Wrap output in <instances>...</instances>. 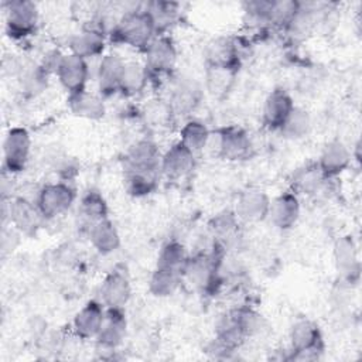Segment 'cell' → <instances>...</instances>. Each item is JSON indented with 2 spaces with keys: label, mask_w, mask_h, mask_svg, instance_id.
I'll return each mask as SVG.
<instances>
[{
  "label": "cell",
  "mask_w": 362,
  "mask_h": 362,
  "mask_svg": "<svg viewBox=\"0 0 362 362\" xmlns=\"http://www.w3.org/2000/svg\"><path fill=\"white\" fill-rule=\"evenodd\" d=\"M300 4L296 0H279V1H272L270 10H269V17L267 23L273 24L276 27L287 28L296 14L300 10Z\"/></svg>",
  "instance_id": "e575fe53"
},
{
  "label": "cell",
  "mask_w": 362,
  "mask_h": 362,
  "mask_svg": "<svg viewBox=\"0 0 362 362\" xmlns=\"http://www.w3.org/2000/svg\"><path fill=\"white\" fill-rule=\"evenodd\" d=\"M334 257L337 270L348 280H352L354 276L359 273V263L356 256V249L351 238H339L334 247Z\"/></svg>",
  "instance_id": "4316f807"
},
{
  "label": "cell",
  "mask_w": 362,
  "mask_h": 362,
  "mask_svg": "<svg viewBox=\"0 0 362 362\" xmlns=\"http://www.w3.org/2000/svg\"><path fill=\"white\" fill-rule=\"evenodd\" d=\"M144 66L150 75H163L170 72L177 62V49L173 40L164 34L156 35L143 51Z\"/></svg>",
  "instance_id": "ba28073f"
},
{
  "label": "cell",
  "mask_w": 362,
  "mask_h": 362,
  "mask_svg": "<svg viewBox=\"0 0 362 362\" xmlns=\"http://www.w3.org/2000/svg\"><path fill=\"white\" fill-rule=\"evenodd\" d=\"M71 52L85 59L98 57L105 48L103 30L95 25L85 27L69 40Z\"/></svg>",
  "instance_id": "44dd1931"
},
{
  "label": "cell",
  "mask_w": 362,
  "mask_h": 362,
  "mask_svg": "<svg viewBox=\"0 0 362 362\" xmlns=\"http://www.w3.org/2000/svg\"><path fill=\"white\" fill-rule=\"evenodd\" d=\"M89 238L92 246L102 255L113 253L120 246V235L109 218L92 225Z\"/></svg>",
  "instance_id": "d4e9b609"
},
{
  "label": "cell",
  "mask_w": 362,
  "mask_h": 362,
  "mask_svg": "<svg viewBox=\"0 0 362 362\" xmlns=\"http://www.w3.org/2000/svg\"><path fill=\"white\" fill-rule=\"evenodd\" d=\"M219 263L212 255L199 253L188 256L182 270V279H187L195 288L211 291L219 281Z\"/></svg>",
  "instance_id": "8992f818"
},
{
  "label": "cell",
  "mask_w": 362,
  "mask_h": 362,
  "mask_svg": "<svg viewBox=\"0 0 362 362\" xmlns=\"http://www.w3.org/2000/svg\"><path fill=\"white\" fill-rule=\"evenodd\" d=\"M76 198L75 189L66 182L45 184L37 195V205L44 219H54L65 214Z\"/></svg>",
  "instance_id": "277c9868"
},
{
  "label": "cell",
  "mask_w": 362,
  "mask_h": 362,
  "mask_svg": "<svg viewBox=\"0 0 362 362\" xmlns=\"http://www.w3.org/2000/svg\"><path fill=\"white\" fill-rule=\"evenodd\" d=\"M239 226V219L236 218L235 212H223L218 214L211 223V229L214 235L221 239H230Z\"/></svg>",
  "instance_id": "d590c367"
},
{
  "label": "cell",
  "mask_w": 362,
  "mask_h": 362,
  "mask_svg": "<svg viewBox=\"0 0 362 362\" xmlns=\"http://www.w3.org/2000/svg\"><path fill=\"white\" fill-rule=\"evenodd\" d=\"M105 310L106 308H103L102 303L96 300L88 301L74 317V332L82 339L96 338L103 321Z\"/></svg>",
  "instance_id": "d6986e66"
},
{
  "label": "cell",
  "mask_w": 362,
  "mask_h": 362,
  "mask_svg": "<svg viewBox=\"0 0 362 362\" xmlns=\"http://www.w3.org/2000/svg\"><path fill=\"white\" fill-rule=\"evenodd\" d=\"M126 328H127V321H126L123 308L106 307L100 329L96 335V341L103 348L115 349L124 339Z\"/></svg>",
  "instance_id": "e0dca14e"
},
{
  "label": "cell",
  "mask_w": 362,
  "mask_h": 362,
  "mask_svg": "<svg viewBox=\"0 0 362 362\" xmlns=\"http://www.w3.org/2000/svg\"><path fill=\"white\" fill-rule=\"evenodd\" d=\"M68 106L69 110L78 117L98 120L105 116V103L102 96L88 90L69 93Z\"/></svg>",
  "instance_id": "cb8c5ba5"
},
{
  "label": "cell",
  "mask_w": 362,
  "mask_h": 362,
  "mask_svg": "<svg viewBox=\"0 0 362 362\" xmlns=\"http://www.w3.org/2000/svg\"><path fill=\"white\" fill-rule=\"evenodd\" d=\"M300 216V201L296 192L284 191L270 201L267 218L270 222L281 230L294 226Z\"/></svg>",
  "instance_id": "2e32d148"
},
{
  "label": "cell",
  "mask_w": 362,
  "mask_h": 362,
  "mask_svg": "<svg viewBox=\"0 0 362 362\" xmlns=\"http://www.w3.org/2000/svg\"><path fill=\"white\" fill-rule=\"evenodd\" d=\"M239 54L235 42L229 38H216L208 44L206 61L209 68L235 71Z\"/></svg>",
  "instance_id": "603a6c76"
},
{
  "label": "cell",
  "mask_w": 362,
  "mask_h": 362,
  "mask_svg": "<svg viewBox=\"0 0 362 362\" xmlns=\"http://www.w3.org/2000/svg\"><path fill=\"white\" fill-rule=\"evenodd\" d=\"M311 129V117L307 110L301 107H294L290 116L286 119L284 124L281 126L280 132L287 139H301L308 134Z\"/></svg>",
  "instance_id": "836d02e7"
},
{
  "label": "cell",
  "mask_w": 362,
  "mask_h": 362,
  "mask_svg": "<svg viewBox=\"0 0 362 362\" xmlns=\"http://www.w3.org/2000/svg\"><path fill=\"white\" fill-rule=\"evenodd\" d=\"M132 296V286L127 273L120 269L112 270L102 281V304L107 308H123Z\"/></svg>",
  "instance_id": "7c38bea8"
},
{
  "label": "cell",
  "mask_w": 362,
  "mask_h": 362,
  "mask_svg": "<svg viewBox=\"0 0 362 362\" xmlns=\"http://www.w3.org/2000/svg\"><path fill=\"white\" fill-rule=\"evenodd\" d=\"M55 74L68 95L85 90V85L89 76L88 62L85 58L72 52L64 54L57 65Z\"/></svg>",
  "instance_id": "9c48e42d"
},
{
  "label": "cell",
  "mask_w": 362,
  "mask_h": 362,
  "mask_svg": "<svg viewBox=\"0 0 362 362\" xmlns=\"http://www.w3.org/2000/svg\"><path fill=\"white\" fill-rule=\"evenodd\" d=\"M148 79L150 74L143 64L134 61L124 62L119 93L123 96H136L144 90Z\"/></svg>",
  "instance_id": "484cf974"
},
{
  "label": "cell",
  "mask_w": 362,
  "mask_h": 362,
  "mask_svg": "<svg viewBox=\"0 0 362 362\" xmlns=\"http://www.w3.org/2000/svg\"><path fill=\"white\" fill-rule=\"evenodd\" d=\"M123 170L130 194L141 197L153 192L161 174V154L157 144L148 139L136 141L124 154Z\"/></svg>",
  "instance_id": "6da1fadb"
},
{
  "label": "cell",
  "mask_w": 362,
  "mask_h": 362,
  "mask_svg": "<svg viewBox=\"0 0 362 362\" xmlns=\"http://www.w3.org/2000/svg\"><path fill=\"white\" fill-rule=\"evenodd\" d=\"M195 167V154L180 140L161 156V174L171 180H180L191 174Z\"/></svg>",
  "instance_id": "9a60e30c"
},
{
  "label": "cell",
  "mask_w": 362,
  "mask_h": 362,
  "mask_svg": "<svg viewBox=\"0 0 362 362\" xmlns=\"http://www.w3.org/2000/svg\"><path fill=\"white\" fill-rule=\"evenodd\" d=\"M110 35L115 42L144 51L151 40L158 34L146 8H136L122 14L113 25Z\"/></svg>",
  "instance_id": "7a4b0ae2"
},
{
  "label": "cell",
  "mask_w": 362,
  "mask_h": 362,
  "mask_svg": "<svg viewBox=\"0 0 362 362\" xmlns=\"http://www.w3.org/2000/svg\"><path fill=\"white\" fill-rule=\"evenodd\" d=\"M349 163L351 151L348 150V147L339 140H332L324 146L317 161V165L322 175L327 180H329L339 175L344 170H346Z\"/></svg>",
  "instance_id": "ac0fdd59"
},
{
  "label": "cell",
  "mask_w": 362,
  "mask_h": 362,
  "mask_svg": "<svg viewBox=\"0 0 362 362\" xmlns=\"http://www.w3.org/2000/svg\"><path fill=\"white\" fill-rule=\"evenodd\" d=\"M218 154L229 161L245 160L252 153V141L247 133L236 126L223 129L218 134Z\"/></svg>",
  "instance_id": "4fadbf2b"
},
{
  "label": "cell",
  "mask_w": 362,
  "mask_h": 362,
  "mask_svg": "<svg viewBox=\"0 0 362 362\" xmlns=\"http://www.w3.org/2000/svg\"><path fill=\"white\" fill-rule=\"evenodd\" d=\"M6 28L13 38L31 35L38 24V10L33 1L14 0L6 4Z\"/></svg>",
  "instance_id": "52a82bcc"
},
{
  "label": "cell",
  "mask_w": 362,
  "mask_h": 362,
  "mask_svg": "<svg viewBox=\"0 0 362 362\" xmlns=\"http://www.w3.org/2000/svg\"><path fill=\"white\" fill-rule=\"evenodd\" d=\"M124 61L116 54L105 55L98 66V88L100 96L119 93Z\"/></svg>",
  "instance_id": "ffe728a7"
},
{
  "label": "cell",
  "mask_w": 362,
  "mask_h": 362,
  "mask_svg": "<svg viewBox=\"0 0 362 362\" xmlns=\"http://www.w3.org/2000/svg\"><path fill=\"white\" fill-rule=\"evenodd\" d=\"M181 281L182 273L156 267L150 276L148 290L156 297H170L178 290Z\"/></svg>",
  "instance_id": "83f0119b"
},
{
  "label": "cell",
  "mask_w": 362,
  "mask_h": 362,
  "mask_svg": "<svg viewBox=\"0 0 362 362\" xmlns=\"http://www.w3.org/2000/svg\"><path fill=\"white\" fill-rule=\"evenodd\" d=\"M187 259H188V253H187L184 245L177 240H171V242H167L161 247L158 257H157L156 267L175 270V272L182 273Z\"/></svg>",
  "instance_id": "4dcf8cb0"
},
{
  "label": "cell",
  "mask_w": 362,
  "mask_h": 362,
  "mask_svg": "<svg viewBox=\"0 0 362 362\" xmlns=\"http://www.w3.org/2000/svg\"><path fill=\"white\" fill-rule=\"evenodd\" d=\"M31 153V136L24 127H11L3 143V165L8 174L20 173Z\"/></svg>",
  "instance_id": "5b68a950"
},
{
  "label": "cell",
  "mask_w": 362,
  "mask_h": 362,
  "mask_svg": "<svg viewBox=\"0 0 362 362\" xmlns=\"http://www.w3.org/2000/svg\"><path fill=\"white\" fill-rule=\"evenodd\" d=\"M8 219L16 230L25 235H34L41 226L42 221H45L37 202L27 198H16L10 204Z\"/></svg>",
  "instance_id": "5bb4252c"
},
{
  "label": "cell",
  "mask_w": 362,
  "mask_h": 362,
  "mask_svg": "<svg viewBox=\"0 0 362 362\" xmlns=\"http://www.w3.org/2000/svg\"><path fill=\"white\" fill-rule=\"evenodd\" d=\"M201 99V89L194 81L180 82L171 92L168 107L171 113L185 116L194 112Z\"/></svg>",
  "instance_id": "7402d4cb"
},
{
  "label": "cell",
  "mask_w": 362,
  "mask_h": 362,
  "mask_svg": "<svg viewBox=\"0 0 362 362\" xmlns=\"http://www.w3.org/2000/svg\"><path fill=\"white\" fill-rule=\"evenodd\" d=\"M327 181V178L320 171L317 163L315 164H307L303 168H298L293 174V192L296 194H314L317 192L321 185Z\"/></svg>",
  "instance_id": "f546056e"
},
{
  "label": "cell",
  "mask_w": 362,
  "mask_h": 362,
  "mask_svg": "<svg viewBox=\"0 0 362 362\" xmlns=\"http://www.w3.org/2000/svg\"><path fill=\"white\" fill-rule=\"evenodd\" d=\"M146 11L150 14L157 34L167 30L178 17V4L170 1H150L146 4Z\"/></svg>",
  "instance_id": "d6a6232c"
},
{
  "label": "cell",
  "mask_w": 362,
  "mask_h": 362,
  "mask_svg": "<svg viewBox=\"0 0 362 362\" xmlns=\"http://www.w3.org/2000/svg\"><path fill=\"white\" fill-rule=\"evenodd\" d=\"M294 107V100L284 88L273 89L263 105L264 126L270 130H280Z\"/></svg>",
  "instance_id": "30bf717a"
},
{
  "label": "cell",
  "mask_w": 362,
  "mask_h": 362,
  "mask_svg": "<svg viewBox=\"0 0 362 362\" xmlns=\"http://www.w3.org/2000/svg\"><path fill=\"white\" fill-rule=\"evenodd\" d=\"M291 356L288 359L313 361L318 359L324 349L322 335L315 322L311 320H298L293 324L290 331Z\"/></svg>",
  "instance_id": "3957f363"
},
{
  "label": "cell",
  "mask_w": 362,
  "mask_h": 362,
  "mask_svg": "<svg viewBox=\"0 0 362 362\" xmlns=\"http://www.w3.org/2000/svg\"><path fill=\"white\" fill-rule=\"evenodd\" d=\"M270 206L269 195L257 188H249L243 191L235 208V215L242 222H260L267 218Z\"/></svg>",
  "instance_id": "8fae6325"
},
{
  "label": "cell",
  "mask_w": 362,
  "mask_h": 362,
  "mask_svg": "<svg viewBox=\"0 0 362 362\" xmlns=\"http://www.w3.org/2000/svg\"><path fill=\"white\" fill-rule=\"evenodd\" d=\"M79 214L92 226L107 218V204L98 191H88L81 199Z\"/></svg>",
  "instance_id": "1f68e13d"
},
{
  "label": "cell",
  "mask_w": 362,
  "mask_h": 362,
  "mask_svg": "<svg viewBox=\"0 0 362 362\" xmlns=\"http://www.w3.org/2000/svg\"><path fill=\"white\" fill-rule=\"evenodd\" d=\"M211 140V133L205 123L197 119H191L185 122V124L180 130V141L189 148L194 154L202 151Z\"/></svg>",
  "instance_id": "f1b7e54d"
}]
</instances>
